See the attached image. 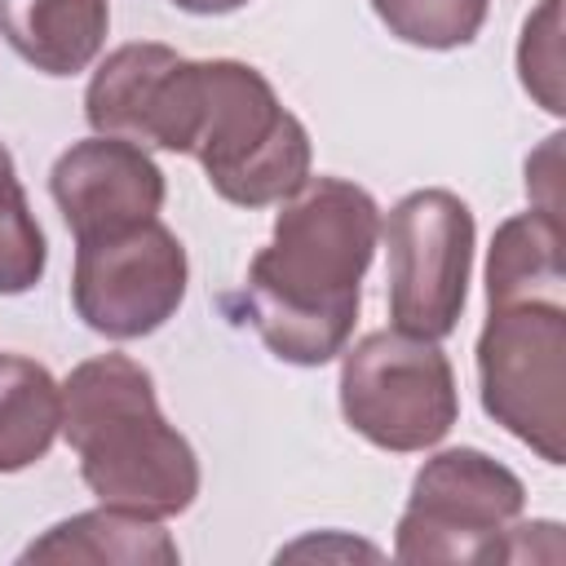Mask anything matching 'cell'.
Listing matches in <instances>:
<instances>
[{
  "instance_id": "ac0fdd59",
  "label": "cell",
  "mask_w": 566,
  "mask_h": 566,
  "mask_svg": "<svg viewBox=\"0 0 566 566\" xmlns=\"http://www.w3.org/2000/svg\"><path fill=\"white\" fill-rule=\"evenodd\" d=\"M557 155H562V133L544 137V146L526 159V195L535 199L531 208H544L562 217V190H557Z\"/></svg>"
},
{
  "instance_id": "7a4b0ae2",
  "label": "cell",
  "mask_w": 566,
  "mask_h": 566,
  "mask_svg": "<svg viewBox=\"0 0 566 566\" xmlns=\"http://www.w3.org/2000/svg\"><path fill=\"white\" fill-rule=\"evenodd\" d=\"M62 438L97 504L168 522L199 495V455L159 411L155 376L128 354H93L66 371Z\"/></svg>"
},
{
  "instance_id": "7c38bea8",
  "label": "cell",
  "mask_w": 566,
  "mask_h": 566,
  "mask_svg": "<svg viewBox=\"0 0 566 566\" xmlns=\"http://www.w3.org/2000/svg\"><path fill=\"white\" fill-rule=\"evenodd\" d=\"M181 557L177 539L159 517L97 504L88 513L53 522L40 539L22 548V562H106V566H172Z\"/></svg>"
},
{
  "instance_id": "e0dca14e",
  "label": "cell",
  "mask_w": 566,
  "mask_h": 566,
  "mask_svg": "<svg viewBox=\"0 0 566 566\" xmlns=\"http://www.w3.org/2000/svg\"><path fill=\"white\" fill-rule=\"evenodd\" d=\"M517 80L548 115H562V0H539L522 22L517 40Z\"/></svg>"
},
{
  "instance_id": "9a60e30c",
  "label": "cell",
  "mask_w": 566,
  "mask_h": 566,
  "mask_svg": "<svg viewBox=\"0 0 566 566\" xmlns=\"http://www.w3.org/2000/svg\"><path fill=\"white\" fill-rule=\"evenodd\" d=\"M49 243L18 181V164L0 142V296H22L44 279Z\"/></svg>"
},
{
  "instance_id": "5bb4252c",
  "label": "cell",
  "mask_w": 566,
  "mask_h": 566,
  "mask_svg": "<svg viewBox=\"0 0 566 566\" xmlns=\"http://www.w3.org/2000/svg\"><path fill=\"white\" fill-rule=\"evenodd\" d=\"M62 433V385L27 354H0V473H22Z\"/></svg>"
},
{
  "instance_id": "9c48e42d",
  "label": "cell",
  "mask_w": 566,
  "mask_h": 566,
  "mask_svg": "<svg viewBox=\"0 0 566 566\" xmlns=\"http://www.w3.org/2000/svg\"><path fill=\"white\" fill-rule=\"evenodd\" d=\"M203 75L195 57L159 40H133L111 49L84 88V119L93 133L137 146L190 155L199 128Z\"/></svg>"
},
{
  "instance_id": "30bf717a",
  "label": "cell",
  "mask_w": 566,
  "mask_h": 566,
  "mask_svg": "<svg viewBox=\"0 0 566 566\" xmlns=\"http://www.w3.org/2000/svg\"><path fill=\"white\" fill-rule=\"evenodd\" d=\"M49 195H53L66 230L80 243V239L115 234V230L159 217L168 181L146 146L93 133V137L71 142L53 159Z\"/></svg>"
},
{
  "instance_id": "4fadbf2b",
  "label": "cell",
  "mask_w": 566,
  "mask_h": 566,
  "mask_svg": "<svg viewBox=\"0 0 566 566\" xmlns=\"http://www.w3.org/2000/svg\"><path fill=\"white\" fill-rule=\"evenodd\" d=\"M562 217L526 208L495 226L486 248V305L562 301Z\"/></svg>"
},
{
  "instance_id": "5b68a950",
  "label": "cell",
  "mask_w": 566,
  "mask_h": 566,
  "mask_svg": "<svg viewBox=\"0 0 566 566\" xmlns=\"http://www.w3.org/2000/svg\"><path fill=\"white\" fill-rule=\"evenodd\" d=\"M478 394L504 433L544 464H566V301L486 305Z\"/></svg>"
},
{
  "instance_id": "6da1fadb",
  "label": "cell",
  "mask_w": 566,
  "mask_h": 566,
  "mask_svg": "<svg viewBox=\"0 0 566 566\" xmlns=\"http://www.w3.org/2000/svg\"><path fill=\"white\" fill-rule=\"evenodd\" d=\"M380 243V203L345 177H305L279 199L270 243L230 301L261 345L292 367H323L349 345L363 274Z\"/></svg>"
},
{
  "instance_id": "277c9868",
  "label": "cell",
  "mask_w": 566,
  "mask_h": 566,
  "mask_svg": "<svg viewBox=\"0 0 566 566\" xmlns=\"http://www.w3.org/2000/svg\"><path fill=\"white\" fill-rule=\"evenodd\" d=\"M340 416L380 451L411 455L438 447L460 420L455 367L438 340L398 327L367 332L340 349Z\"/></svg>"
},
{
  "instance_id": "3957f363",
  "label": "cell",
  "mask_w": 566,
  "mask_h": 566,
  "mask_svg": "<svg viewBox=\"0 0 566 566\" xmlns=\"http://www.w3.org/2000/svg\"><path fill=\"white\" fill-rule=\"evenodd\" d=\"M203 102L190 155L199 159L208 186L234 208H270L287 199L310 177V133L279 102L274 84L239 62L208 57L199 62Z\"/></svg>"
},
{
  "instance_id": "8fae6325",
  "label": "cell",
  "mask_w": 566,
  "mask_h": 566,
  "mask_svg": "<svg viewBox=\"0 0 566 566\" xmlns=\"http://www.w3.org/2000/svg\"><path fill=\"white\" fill-rule=\"evenodd\" d=\"M111 0H0V35L35 71L66 80L97 62Z\"/></svg>"
},
{
  "instance_id": "8992f818",
  "label": "cell",
  "mask_w": 566,
  "mask_h": 566,
  "mask_svg": "<svg viewBox=\"0 0 566 566\" xmlns=\"http://www.w3.org/2000/svg\"><path fill=\"white\" fill-rule=\"evenodd\" d=\"M522 478L478 447L433 451L394 526L398 562H491L504 531L522 517Z\"/></svg>"
},
{
  "instance_id": "d6986e66",
  "label": "cell",
  "mask_w": 566,
  "mask_h": 566,
  "mask_svg": "<svg viewBox=\"0 0 566 566\" xmlns=\"http://www.w3.org/2000/svg\"><path fill=\"white\" fill-rule=\"evenodd\" d=\"M168 4H177L181 13H195V18H221V13L243 9L248 0H168Z\"/></svg>"
},
{
  "instance_id": "2e32d148",
  "label": "cell",
  "mask_w": 566,
  "mask_h": 566,
  "mask_svg": "<svg viewBox=\"0 0 566 566\" xmlns=\"http://www.w3.org/2000/svg\"><path fill=\"white\" fill-rule=\"evenodd\" d=\"M371 13L402 44L447 53L478 40L491 0H371Z\"/></svg>"
},
{
  "instance_id": "ba28073f",
  "label": "cell",
  "mask_w": 566,
  "mask_h": 566,
  "mask_svg": "<svg viewBox=\"0 0 566 566\" xmlns=\"http://www.w3.org/2000/svg\"><path fill=\"white\" fill-rule=\"evenodd\" d=\"M186 283L190 261L181 239L150 217L142 226L75 243L71 310L106 340H137L159 332L181 310Z\"/></svg>"
},
{
  "instance_id": "52a82bcc",
  "label": "cell",
  "mask_w": 566,
  "mask_h": 566,
  "mask_svg": "<svg viewBox=\"0 0 566 566\" xmlns=\"http://www.w3.org/2000/svg\"><path fill=\"white\" fill-rule=\"evenodd\" d=\"M380 239L389 252V318L407 336L447 340L460 327L473 270V208L442 186L402 195L389 217H380Z\"/></svg>"
}]
</instances>
